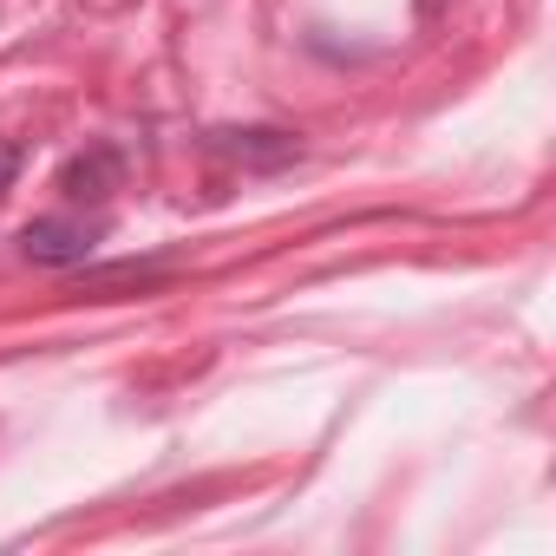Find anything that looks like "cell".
<instances>
[{
	"mask_svg": "<svg viewBox=\"0 0 556 556\" xmlns=\"http://www.w3.org/2000/svg\"><path fill=\"white\" fill-rule=\"evenodd\" d=\"M105 216H79V210H66V216H34L27 229H21V255L27 262H40V268H86L92 262V249L105 242Z\"/></svg>",
	"mask_w": 556,
	"mask_h": 556,
	"instance_id": "1",
	"label": "cell"
},
{
	"mask_svg": "<svg viewBox=\"0 0 556 556\" xmlns=\"http://www.w3.org/2000/svg\"><path fill=\"white\" fill-rule=\"evenodd\" d=\"M125 190V151L118 144H92V151H79L66 170H60V197L73 203V210H99V203H112Z\"/></svg>",
	"mask_w": 556,
	"mask_h": 556,
	"instance_id": "2",
	"label": "cell"
},
{
	"mask_svg": "<svg viewBox=\"0 0 556 556\" xmlns=\"http://www.w3.org/2000/svg\"><path fill=\"white\" fill-rule=\"evenodd\" d=\"M21 164H27V151L14 144V138H0V197L14 190V177H21Z\"/></svg>",
	"mask_w": 556,
	"mask_h": 556,
	"instance_id": "4",
	"label": "cell"
},
{
	"mask_svg": "<svg viewBox=\"0 0 556 556\" xmlns=\"http://www.w3.org/2000/svg\"><path fill=\"white\" fill-rule=\"evenodd\" d=\"M216 151H229V157H242L255 170H275V164H289L302 144L289 131H216Z\"/></svg>",
	"mask_w": 556,
	"mask_h": 556,
	"instance_id": "3",
	"label": "cell"
}]
</instances>
